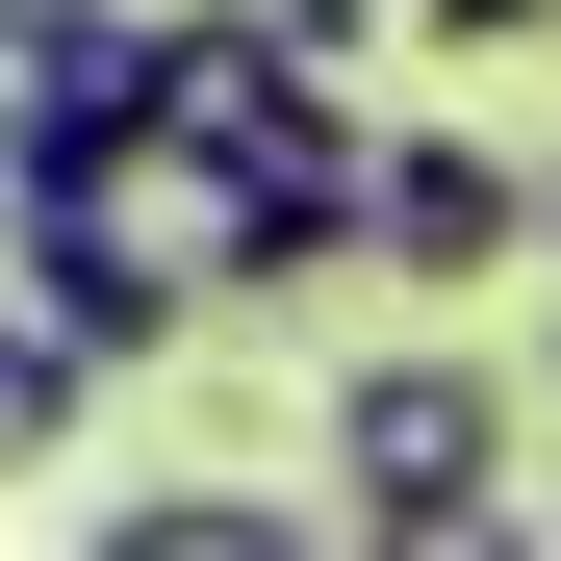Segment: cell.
I'll return each mask as SVG.
<instances>
[{
	"instance_id": "52a82bcc",
	"label": "cell",
	"mask_w": 561,
	"mask_h": 561,
	"mask_svg": "<svg viewBox=\"0 0 561 561\" xmlns=\"http://www.w3.org/2000/svg\"><path fill=\"white\" fill-rule=\"evenodd\" d=\"M409 26H434V51H485V77H511V51H561V0H409Z\"/></svg>"
},
{
	"instance_id": "277c9868",
	"label": "cell",
	"mask_w": 561,
	"mask_h": 561,
	"mask_svg": "<svg viewBox=\"0 0 561 561\" xmlns=\"http://www.w3.org/2000/svg\"><path fill=\"white\" fill-rule=\"evenodd\" d=\"M77 561H332V511H280V485H128V511H77Z\"/></svg>"
},
{
	"instance_id": "7a4b0ae2",
	"label": "cell",
	"mask_w": 561,
	"mask_h": 561,
	"mask_svg": "<svg viewBox=\"0 0 561 561\" xmlns=\"http://www.w3.org/2000/svg\"><path fill=\"white\" fill-rule=\"evenodd\" d=\"M153 153L255 179V205H280V179H383V128H357L332 77L255 26V0H153Z\"/></svg>"
},
{
	"instance_id": "5b68a950",
	"label": "cell",
	"mask_w": 561,
	"mask_h": 561,
	"mask_svg": "<svg viewBox=\"0 0 561 561\" xmlns=\"http://www.w3.org/2000/svg\"><path fill=\"white\" fill-rule=\"evenodd\" d=\"M332 561H561V511H536V485H485V511H357Z\"/></svg>"
},
{
	"instance_id": "6da1fadb",
	"label": "cell",
	"mask_w": 561,
	"mask_h": 561,
	"mask_svg": "<svg viewBox=\"0 0 561 561\" xmlns=\"http://www.w3.org/2000/svg\"><path fill=\"white\" fill-rule=\"evenodd\" d=\"M307 459H332V511H485V485H536V383L459 332H383V357H332Z\"/></svg>"
},
{
	"instance_id": "3957f363",
	"label": "cell",
	"mask_w": 561,
	"mask_h": 561,
	"mask_svg": "<svg viewBox=\"0 0 561 561\" xmlns=\"http://www.w3.org/2000/svg\"><path fill=\"white\" fill-rule=\"evenodd\" d=\"M511 255H561V205L485 153V128H383V255L357 280H409V307H485Z\"/></svg>"
},
{
	"instance_id": "8992f818",
	"label": "cell",
	"mask_w": 561,
	"mask_h": 561,
	"mask_svg": "<svg viewBox=\"0 0 561 561\" xmlns=\"http://www.w3.org/2000/svg\"><path fill=\"white\" fill-rule=\"evenodd\" d=\"M255 26H280V51H307L332 103H357V51H383V0H255Z\"/></svg>"
}]
</instances>
